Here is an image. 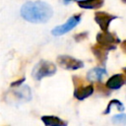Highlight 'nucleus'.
Segmentation results:
<instances>
[{"instance_id":"8","label":"nucleus","mask_w":126,"mask_h":126,"mask_svg":"<svg viewBox=\"0 0 126 126\" xmlns=\"http://www.w3.org/2000/svg\"><path fill=\"white\" fill-rule=\"evenodd\" d=\"M96 40H97V42L101 46H108L111 43H113L115 39H114V36L106 31V32H103L98 33L96 35Z\"/></svg>"},{"instance_id":"13","label":"nucleus","mask_w":126,"mask_h":126,"mask_svg":"<svg viewBox=\"0 0 126 126\" xmlns=\"http://www.w3.org/2000/svg\"><path fill=\"white\" fill-rule=\"evenodd\" d=\"M112 122L115 124H126V114H117L112 118Z\"/></svg>"},{"instance_id":"9","label":"nucleus","mask_w":126,"mask_h":126,"mask_svg":"<svg viewBox=\"0 0 126 126\" xmlns=\"http://www.w3.org/2000/svg\"><path fill=\"white\" fill-rule=\"evenodd\" d=\"M77 3L83 9H96L103 4V0H78Z\"/></svg>"},{"instance_id":"3","label":"nucleus","mask_w":126,"mask_h":126,"mask_svg":"<svg viewBox=\"0 0 126 126\" xmlns=\"http://www.w3.org/2000/svg\"><path fill=\"white\" fill-rule=\"evenodd\" d=\"M80 21H81V15H74L71 18H69L65 24L55 27L51 31V34L52 35H55V36L62 35L64 33L70 32L71 30H73L80 23Z\"/></svg>"},{"instance_id":"4","label":"nucleus","mask_w":126,"mask_h":126,"mask_svg":"<svg viewBox=\"0 0 126 126\" xmlns=\"http://www.w3.org/2000/svg\"><path fill=\"white\" fill-rule=\"evenodd\" d=\"M73 82H74V84H75L74 96H75L77 99L83 100V99L89 97V96L94 93V87H93V85L82 86L80 78L74 76V77H73Z\"/></svg>"},{"instance_id":"12","label":"nucleus","mask_w":126,"mask_h":126,"mask_svg":"<svg viewBox=\"0 0 126 126\" xmlns=\"http://www.w3.org/2000/svg\"><path fill=\"white\" fill-rule=\"evenodd\" d=\"M105 75H106V71L104 69H102V68H94V69L91 70L88 73L87 77H88V79L90 81H99Z\"/></svg>"},{"instance_id":"14","label":"nucleus","mask_w":126,"mask_h":126,"mask_svg":"<svg viewBox=\"0 0 126 126\" xmlns=\"http://www.w3.org/2000/svg\"><path fill=\"white\" fill-rule=\"evenodd\" d=\"M25 80H26V78L25 77H23V78H21L20 80H18V81H15V82H13V83H11V87L12 88H15V87H20V86H22V84L25 82Z\"/></svg>"},{"instance_id":"1","label":"nucleus","mask_w":126,"mask_h":126,"mask_svg":"<svg viewBox=\"0 0 126 126\" xmlns=\"http://www.w3.org/2000/svg\"><path fill=\"white\" fill-rule=\"evenodd\" d=\"M21 16L30 23H46L53 15L52 7L43 1H27L21 8Z\"/></svg>"},{"instance_id":"11","label":"nucleus","mask_w":126,"mask_h":126,"mask_svg":"<svg viewBox=\"0 0 126 126\" xmlns=\"http://www.w3.org/2000/svg\"><path fill=\"white\" fill-rule=\"evenodd\" d=\"M123 84V77L120 74H116L108 79L106 82V87L112 90H117L119 89Z\"/></svg>"},{"instance_id":"6","label":"nucleus","mask_w":126,"mask_h":126,"mask_svg":"<svg viewBox=\"0 0 126 126\" xmlns=\"http://www.w3.org/2000/svg\"><path fill=\"white\" fill-rule=\"evenodd\" d=\"M115 19V16H111L105 12H96L94 14V20L97 23V25L99 26V28L103 31L106 32L109 26V23Z\"/></svg>"},{"instance_id":"2","label":"nucleus","mask_w":126,"mask_h":126,"mask_svg":"<svg viewBox=\"0 0 126 126\" xmlns=\"http://www.w3.org/2000/svg\"><path fill=\"white\" fill-rule=\"evenodd\" d=\"M55 73H56V66L52 62L46 60H40L33 67L32 76L34 80L40 81L45 77L53 76Z\"/></svg>"},{"instance_id":"10","label":"nucleus","mask_w":126,"mask_h":126,"mask_svg":"<svg viewBox=\"0 0 126 126\" xmlns=\"http://www.w3.org/2000/svg\"><path fill=\"white\" fill-rule=\"evenodd\" d=\"M42 122L46 126H60V125H66L67 123L63 120H61L57 116H52V115H43L41 116Z\"/></svg>"},{"instance_id":"5","label":"nucleus","mask_w":126,"mask_h":126,"mask_svg":"<svg viewBox=\"0 0 126 126\" xmlns=\"http://www.w3.org/2000/svg\"><path fill=\"white\" fill-rule=\"evenodd\" d=\"M56 61L61 68L66 69V70H78L84 67L83 61L78 60L68 55H59Z\"/></svg>"},{"instance_id":"15","label":"nucleus","mask_w":126,"mask_h":126,"mask_svg":"<svg viewBox=\"0 0 126 126\" xmlns=\"http://www.w3.org/2000/svg\"><path fill=\"white\" fill-rule=\"evenodd\" d=\"M71 1H75V0H64L65 3H69V2H71Z\"/></svg>"},{"instance_id":"16","label":"nucleus","mask_w":126,"mask_h":126,"mask_svg":"<svg viewBox=\"0 0 126 126\" xmlns=\"http://www.w3.org/2000/svg\"><path fill=\"white\" fill-rule=\"evenodd\" d=\"M125 72H126V69H125Z\"/></svg>"},{"instance_id":"7","label":"nucleus","mask_w":126,"mask_h":126,"mask_svg":"<svg viewBox=\"0 0 126 126\" xmlns=\"http://www.w3.org/2000/svg\"><path fill=\"white\" fill-rule=\"evenodd\" d=\"M15 96L21 101H30L32 99V91L29 86H20V89L14 92Z\"/></svg>"}]
</instances>
